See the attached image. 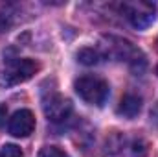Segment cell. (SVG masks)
Here are the masks:
<instances>
[{
  "label": "cell",
  "instance_id": "1",
  "mask_svg": "<svg viewBox=\"0 0 158 157\" xmlns=\"http://www.w3.org/2000/svg\"><path fill=\"white\" fill-rule=\"evenodd\" d=\"M74 89L83 102L96 105V107H103L110 92L109 83L99 76H81L76 79Z\"/></svg>",
  "mask_w": 158,
  "mask_h": 157
},
{
  "label": "cell",
  "instance_id": "2",
  "mask_svg": "<svg viewBox=\"0 0 158 157\" xmlns=\"http://www.w3.org/2000/svg\"><path fill=\"white\" fill-rule=\"evenodd\" d=\"M125 19L138 30H145L156 20V6L147 0H129L119 6Z\"/></svg>",
  "mask_w": 158,
  "mask_h": 157
},
{
  "label": "cell",
  "instance_id": "3",
  "mask_svg": "<svg viewBox=\"0 0 158 157\" xmlns=\"http://www.w3.org/2000/svg\"><path fill=\"white\" fill-rule=\"evenodd\" d=\"M109 50L110 56H114L119 61H125L129 67L134 70H142L145 67V56L142 54L140 48H136L131 41L121 39V37H109Z\"/></svg>",
  "mask_w": 158,
  "mask_h": 157
},
{
  "label": "cell",
  "instance_id": "4",
  "mask_svg": "<svg viewBox=\"0 0 158 157\" xmlns=\"http://www.w3.org/2000/svg\"><path fill=\"white\" fill-rule=\"evenodd\" d=\"M37 70H39V65L33 59H13L0 72V85L4 87L19 85L22 81H28Z\"/></svg>",
  "mask_w": 158,
  "mask_h": 157
},
{
  "label": "cell",
  "instance_id": "5",
  "mask_svg": "<svg viewBox=\"0 0 158 157\" xmlns=\"http://www.w3.org/2000/svg\"><path fill=\"white\" fill-rule=\"evenodd\" d=\"M42 109H44L46 118L50 122H53V124H63L72 115V104H70V100L64 98V96H61L59 92H52V94L44 96Z\"/></svg>",
  "mask_w": 158,
  "mask_h": 157
},
{
  "label": "cell",
  "instance_id": "6",
  "mask_svg": "<svg viewBox=\"0 0 158 157\" xmlns=\"http://www.w3.org/2000/svg\"><path fill=\"white\" fill-rule=\"evenodd\" d=\"M33 129H35V117L30 109H20V111L13 113V117L7 122V131L19 139L31 135Z\"/></svg>",
  "mask_w": 158,
  "mask_h": 157
},
{
  "label": "cell",
  "instance_id": "7",
  "mask_svg": "<svg viewBox=\"0 0 158 157\" xmlns=\"http://www.w3.org/2000/svg\"><path fill=\"white\" fill-rule=\"evenodd\" d=\"M142 111V98L134 92H127L118 105V115L125 118H134L138 113Z\"/></svg>",
  "mask_w": 158,
  "mask_h": 157
},
{
  "label": "cell",
  "instance_id": "8",
  "mask_svg": "<svg viewBox=\"0 0 158 157\" xmlns=\"http://www.w3.org/2000/svg\"><path fill=\"white\" fill-rule=\"evenodd\" d=\"M17 6L15 4H0V34L9 32V28L15 24Z\"/></svg>",
  "mask_w": 158,
  "mask_h": 157
},
{
  "label": "cell",
  "instance_id": "9",
  "mask_svg": "<svg viewBox=\"0 0 158 157\" xmlns=\"http://www.w3.org/2000/svg\"><path fill=\"white\" fill-rule=\"evenodd\" d=\"M103 57H105V54L98 48H83L77 52V59L83 65H98V63H101Z\"/></svg>",
  "mask_w": 158,
  "mask_h": 157
},
{
  "label": "cell",
  "instance_id": "10",
  "mask_svg": "<svg viewBox=\"0 0 158 157\" xmlns=\"http://www.w3.org/2000/svg\"><path fill=\"white\" fill-rule=\"evenodd\" d=\"M39 157H70L64 150H61V148H57V146H44L42 150H40Z\"/></svg>",
  "mask_w": 158,
  "mask_h": 157
},
{
  "label": "cell",
  "instance_id": "11",
  "mask_svg": "<svg viewBox=\"0 0 158 157\" xmlns=\"http://www.w3.org/2000/svg\"><path fill=\"white\" fill-rule=\"evenodd\" d=\"M0 157H24L22 155V150L15 144H6L2 150H0Z\"/></svg>",
  "mask_w": 158,
  "mask_h": 157
},
{
  "label": "cell",
  "instance_id": "12",
  "mask_svg": "<svg viewBox=\"0 0 158 157\" xmlns=\"http://www.w3.org/2000/svg\"><path fill=\"white\" fill-rule=\"evenodd\" d=\"M7 111H6V105H0V124L4 122V115H6Z\"/></svg>",
  "mask_w": 158,
  "mask_h": 157
}]
</instances>
